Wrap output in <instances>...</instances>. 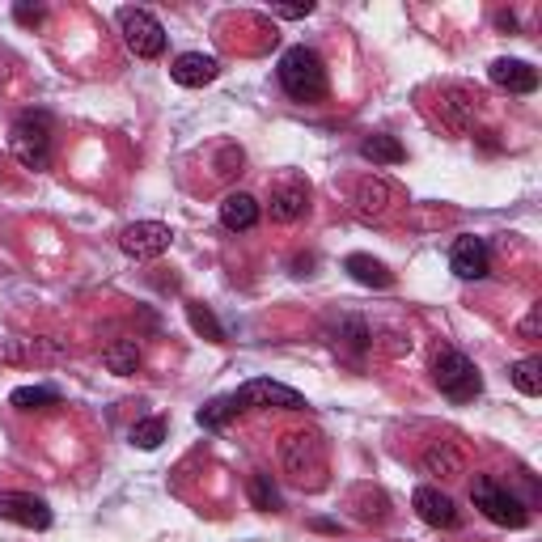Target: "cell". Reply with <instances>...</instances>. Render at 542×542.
Returning <instances> with one entry per match:
<instances>
[{
  "label": "cell",
  "instance_id": "24",
  "mask_svg": "<svg viewBox=\"0 0 542 542\" xmlns=\"http://www.w3.org/2000/svg\"><path fill=\"white\" fill-rule=\"evenodd\" d=\"M250 500H255V509H263V513H276L280 509V492H276V483H271V475H255L250 479Z\"/></svg>",
  "mask_w": 542,
  "mask_h": 542
},
{
  "label": "cell",
  "instance_id": "17",
  "mask_svg": "<svg viewBox=\"0 0 542 542\" xmlns=\"http://www.w3.org/2000/svg\"><path fill=\"white\" fill-rule=\"evenodd\" d=\"M259 216H263L259 200H255V195H246V191H233V195H225V200H221V225H225L229 233L255 229Z\"/></svg>",
  "mask_w": 542,
  "mask_h": 542
},
{
  "label": "cell",
  "instance_id": "7",
  "mask_svg": "<svg viewBox=\"0 0 542 542\" xmlns=\"http://www.w3.org/2000/svg\"><path fill=\"white\" fill-rule=\"evenodd\" d=\"M119 30L140 60H157L166 51V26L157 22L149 9H119Z\"/></svg>",
  "mask_w": 542,
  "mask_h": 542
},
{
  "label": "cell",
  "instance_id": "23",
  "mask_svg": "<svg viewBox=\"0 0 542 542\" xmlns=\"http://www.w3.org/2000/svg\"><path fill=\"white\" fill-rule=\"evenodd\" d=\"M187 318H191V327L200 331L204 339H212V343H225V327H221V322H216V314L208 310L204 301H191V305H187Z\"/></svg>",
  "mask_w": 542,
  "mask_h": 542
},
{
  "label": "cell",
  "instance_id": "28",
  "mask_svg": "<svg viewBox=\"0 0 542 542\" xmlns=\"http://www.w3.org/2000/svg\"><path fill=\"white\" fill-rule=\"evenodd\" d=\"M13 17H17V22H26V26H39L43 22V9L39 5H17Z\"/></svg>",
  "mask_w": 542,
  "mask_h": 542
},
{
  "label": "cell",
  "instance_id": "20",
  "mask_svg": "<svg viewBox=\"0 0 542 542\" xmlns=\"http://www.w3.org/2000/svg\"><path fill=\"white\" fill-rule=\"evenodd\" d=\"M360 157L373 161V166H399L407 149L394 136H369V140H360Z\"/></svg>",
  "mask_w": 542,
  "mask_h": 542
},
{
  "label": "cell",
  "instance_id": "6",
  "mask_svg": "<svg viewBox=\"0 0 542 542\" xmlns=\"http://www.w3.org/2000/svg\"><path fill=\"white\" fill-rule=\"evenodd\" d=\"M233 407L238 411H267V407H276V411H305L310 403H305V394H297L293 386H284V382H271V377H255V382H246L238 394H229Z\"/></svg>",
  "mask_w": 542,
  "mask_h": 542
},
{
  "label": "cell",
  "instance_id": "3",
  "mask_svg": "<svg viewBox=\"0 0 542 542\" xmlns=\"http://www.w3.org/2000/svg\"><path fill=\"white\" fill-rule=\"evenodd\" d=\"M9 153L22 161L26 170H47V161H51V119L43 111L17 115V123L9 128Z\"/></svg>",
  "mask_w": 542,
  "mask_h": 542
},
{
  "label": "cell",
  "instance_id": "26",
  "mask_svg": "<svg viewBox=\"0 0 542 542\" xmlns=\"http://www.w3.org/2000/svg\"><path fill=\"white\" fill-rule=\"evenodd\" d=\"M161 441H166V420H140L132 428V445L136 449H157Z\"/></svg>",
  "mask_w": 542,
  "mask_h": 542
},
{
  "label": "cell",
  "instance_id": "14",
  "mask_svg": "<svg viewBox=\"0 0 542 542\" xmlns=\"http://www.w3.org/2000/svg\"><path fill=\"white\" fill-rule=\"evenodd\" d=\"M170 77L183 89H204L221 77V64H216L212 56H204V51H183V56L170 64Z\"/></svg>",
  "mask_w": 542,
  "mask_h": 542
},
{
  "label": "cell",
  "instance_id": "2",
  "mask_svg": "<svg viewBox=\"0 0 542 542\" xmlns=\"http://www.w3.org/2000/svg\"><path fill=\"white\" fill-rule=\"evenodd\" d=\"M280 466L284 475L301 483V487H318L327 475V454H322V441L314 432H284L280 441Z\"/></svg>",
  "mask_w": 542,
  "mask_h": 542
},
{
  "label": "cell",
  "instance_id": "12",
  "mask_svg": "<svg viewBox=\"0 0 542 542\" xmlns=\"http://www.w3.org/2000/svg\"><path fill=\"white\" fill-rule=\"evenodd\" d=\"M394 200H399V191H394L386 178H377V174L360 178L356 195H352V204H356V212L365 216V221H382V216L394 208Z\"/></svg>",
  "mask_w": 542,
  "mask_h": 542
},
{
  "label": "cell",
  "instance_id": "19",
  "mask_svg": "<svg viewBox=\"0 0 542 542\" xmlns=\"http://www.w3.org/2000/svg\"><path fill=\"white\" fill-rule=\"evenodd\" d=\"M352 271V280L356 284H365V288H390L394 276L386 271V263H377L373 255H348V263H343Z\"/></svg>",
  "mask_w": 542,
  "mask_h": 542
},
{
  "label": "cell",
  "instance_id": "8",
  "mask_svg": "<svg viewBox=\"0 0 542 542\" xmlns=\"http://www.w3.org/2000/svg\"><path fill=\"white\" fill-rule=\"evenodd\" d=\"M174 242V233L170 225H161V221H136L119 233V250L128 259H140V263H149V259H161L170 250Z\"/></svg>",
  "mask_w": 542,
  "mask_h": 542
},
{
  "label": "cell",
  "instance_id": "9",
  "mask_svg": "<svg viewBox=\"0 0 542 542\" xmlns=\"http://www.w3.org/2000/svg\"><path fill=\"white\" fill-rule=\"evenodd\" d=\"M310 212V187L301 183V178H280L276 187H271V195H267V216L276 225H293V221H301V216Z\"/></svg>",
  "mask_w": 542,
  "mask_h": 542
},
{
  "label": "cell",
  "instance_id": "21",
  "mask_svg": "<svg viewBox=\"0 0 542 542\" xmlns=\"http://www.w3.org/2000/svg\"><path fill=\"white\" fill-rule=\"evenodd\" d=\"M509 377H513V386L526 394V399H538V394H542V360L538 356L517 360V365L509 369Z\"/></svg>",
  "mask_w": 542,
  "mask_h": 542
},
{
  "label": "cell",
  "instance_id": "29",
  "mask_svg": "<svg viewBox=\"0 0 542 542\" xmlns=\"http://www.w3.org/2000/svg\"><path fill=\"white\" fill-rule=\"evenodd\" d=\"M271 13H276V17H310L314 5H310V0H305V5H276Z\"/></svg>",
  "mask_w": 542,
  "mask_h": 542
},
{
  "label": "cell",
  "instance_id": "27",
  "mask_svg": "<svg viewBox=\"0 0 542 542\" xmlns=\"http://www.w3.org/2000/svg\"><path fill=\"white\" fill-rule=\"evenodd\" d=\"M538 318H542V305H530V314L521 318V339H538Z\"/></svg>",
  "mask_w": 542,
  "mask_h": 542
},
{
  "label": "cell",
  "instance_id": "1",
  "mask_svg": "<svg viewBox=\"0 0 542 542\" xmlns=\"http://www.w3.org/2000/svg\"><path fill=\"white\" fill-rule=\"evenodd\" d=\"M280 89L297 102H318L327 94V68L314 47H288L280 56Z\"/></svg>",
  "mask_w": 542,
  "mask_h": 542
},
{
  "label": "cell",
  "instance_id": "11",
  "mask_svg": "<svg viewBox=\"0 0 542 542\" xmlns=\"http://www.w3.org/2000/svg\"><path fill=\"white\" fill-rule=\"evenodd\" d=\"M449 267H454V276H462V280H483L487 271H492V255H487V242L475 238V233L458 238L454 250H449Z\"/></svg>",
  "mask_w": 542,
  "mask_h": 542
},
{
  "label": "cell",
  "instance_id": "4",
  "mask_svg": "<svg viewBox=\"0 0 542 542\" xmlns=\"http://www.w3.org/2000/svg\"><path fill=\"white\" fill-rule=\"evenodd\" d=\"M471 500H475V509L487 517V521H496V526H504V530H521L530 521V513H526V504H521L509 487H500L496 479H487V475H479L475 483H471Z\"/></svg>",
  "mask_w": 542,
  "mask_h": 542
},
{
  "label": "cell",
  "instance_id": "10",
  "mask_svg": "<svg viewBox=\"0 0 542 542\" xmlns=\"http://www.w3.org/2000/svg\"><path fill=\"white\" fill-rule=\"evenodd\" d=\"M0 517L17 521V526H26V530H51L47 500L30 496V492H0Z\"/></svg>",
  "mask_w": 542,
  "mask_h": 542
},
{
  "label": "cell",
  "instance_id": "16",
  "mask_svg": "<svg viewBox=\"0 0 542 542\" xmlns=\"http://www.w3.org/2000/svg\"><path fill=\"white\" fill-rule=\"evenodd\" d=\"M487 77H492V85L509 89V94H534L538 89V68L526 64V60H492V68H487Z\"/></svg>",
  "mask_w": 542,
  "mask_h": 542
},
{
  "label": "cell",
  "instance_id": "18",
  "mask_svg": "<svg viewBox=\"0 0 542 542\" xmlns=\"http://www.w3.org/2000/svg\"><path fill=\"white\" fill-rule=\"evenodd\" d=\"M102 365L111 369L115 377H128L140 369V348H136V339H111L102 348Z\"/></svg>",
  "mask_w": 542,
  "mask_h": 542
},
{
  "label": "cell",
  "instance_id": "22",
  "mask_svg": "<svg viewBox=\"0 0 542 542\" xmlns=\"http://www.w3.org/2000/svg\"><path fill=\"white\" fill-rule=\"evenodd\" d=\"M9 403H13V407H22V411H47V407H56V403H60V394L51 390V386H17Z\"/></svg>",
  "mask_w": 542,
  "mask_h": 542
},
{
  "label": "cell",
  "instance_id": "25",
  "mask_svg": "<svg viewBox=\"0 0 542 542\" xmlns=\"http://www.w3.org/2000/svg\"><path fill=\"white\" fill-rule=\"evenodd\" d=\"M233 415H242L238 407H233V399H212L208 407H200V415H195V420H200V428H225Z\"/></svg>",
  "mask_w": 542,
  "mask_h": 542
},
{
  "label": "cell",
  "instance_id": "15",
  "mask_svg": "<svg viewBox=\"0 0 542 542\" xmlns=\"http://www.w3.org/2000/svg\"><path fill=\"white\" fill-rule=\"evenodd\" d=\"M420 471L432 479H458V475H466V458L454 441H432L420 454Z\"/></svg>",
  "mask_w": 542,
  "mask_h": 542
},
{
  "label": "cell",
  "instance_id": "13",
  "mask_svg": "<svg viewBox=\"0 0 542 542\" xmlns=\"http://www.w3.org/2000/svg\"><path fill=\"white\" fill-rule=\"evenodd\" d=\"M411 504H415V513H420L424 526H432V530H454L458 526V504L449 500L441 487H420V492L411 496Z\"/></svg>",
  "mask_w": 542,
  "mask_h": 542
},
{
  "label": "cell",
  "instance_id": "5",
  "mask_svg": "<svg viewBox=\"0 0 542 542\" xmlns=\"http://www.w3.org/2000/svg\"><path fill=\"white\" fill-rule=\"evenodd\" d=\"M432 382H437L445 399H454V403H471L475 394L483 390V377L471 365V356H462L454 348H445L437 356V365H432Z\"/></svg>",
  "mask_w": 542,
  "mask_h": 542
}]
</instances>
